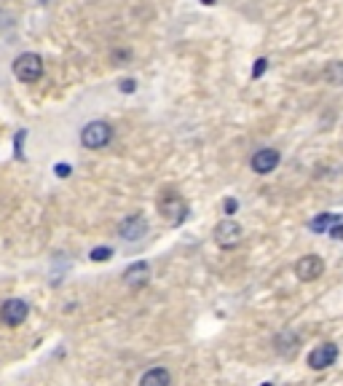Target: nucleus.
I'll return each instance as SVG.
<instances>
[{
    "mask_svg": "<svg viewBox=\"0 0 343 386\" xmlns=\"http://www.w3.org/2000/svg\"><path fill=\"white\" fill-rule=\"evenodd\" d=\"M14 76L19 78L22 83H35L43 76V59L33 51H24L14 59Z\"/></svg>",
    "mask_w": 343,
    "mask_h": 386,
    "instance_id": "1",
    "label": "nucleus"
},
{
    "mask_svg": "<svg viewBox=\"0 0 343 386\" xmlns=\"http://www.w3.org/2000/svg\"><path fill=\"white\" fill-rule=\"evenodd\" d=\"M113 140V126L108 121H89L81 129V143L89 151H100Z\"/></svg>",
    "mask_w": 343,
    "mask_h": 386,
    "instance_id": "2",
    "label": "nucleus"
},
{
    "mask_svg": "<svg viewBox=\"0 0 343 386\" xmlns=\"http://www.w3.org/2000/svg\"><path fill=\"white\" fill-rule=\"evenodd\" d=\"M212 236H215V244L222 247V250H236L244 239V228L233 218H225V220H220L215 225Z\"/></svg>",
    "mask_w": 343,
    "mask_h": 386,
    "instance_id": "3",
    "label": "nucleus"
},
{
    "mask_svg": "<svg viewBox=\"0 0 343 386\" xmlns=\"http://www.w3.org/2000/svg\"><path fill=\"white\" fill-rule=\"evenodd\" d=\"M158 212L164 215L169 225H180V223L185 220V215H188V204L183 201V196H180V193H175V191H166L164 196L158 199Z\"/></svg>",
    "mask_w": 343,
    "mask_h": 386,
    "instance_id": "4",
    "label": "nucleus"
},
{
    "mask_svg": "<svg viewBox=\"0 0 343 386\" xmlns=\"http://www.w3.org/2000/svg\"><path fill=\"white\" fill-rule=\"evenodd\" d=\"M30 314V303L22 298H9L3 306H0V322L6 327H19Z\"/></svg>",
    "mask_w": 343,
    "mask_h": 386,
    "instance_id": "5",
    "label": "nucleus"
},
{
    "mask_svg": "<svg viewBox=\"0 0 343 386\" xmlns=\"http://www.w3.org/2000/svg\"><path fill=\"white\" fill-rule=\"evenodd\" d=\"M322 274H324V260H322L319 255H303V258H298L295 276H298L300 282H317Z\"/></svg>",
    "mask_w": 343,
    "mask_h": 386,
    "instance_id": "6",
    "label": "nucleus"
},
{
    "mask_svg": "<svg viewBox=\"0 0 343 386\" xmlns=\"http://www.w3.org/2000/svg\"><path fill=\"white\" fill-rule=\"evenodd\" d=\"M282 161V156H279L277 148H260V151H255L252 158H250V166H252L255 175H268V172H274Z\"/></svg>",
    "mask_w": 343,
    "mask_h": 386,
    "instance_id": "7",
    "label": "nucleus"
},
{
    "mask_svg": "<svg viewBox=\"0 0 343 386\" xmlns=\"http://www.w3.org/2000/svg\"><path fill=\"white\" fill-rule=\"evenodd\" d=\"M338 360V346L335 343H319L317 349H311L309 354V367L311 370H327L330 365H335Z\"/></svg>",
    "mask_w": 343,
    "mask_h": 386,
    "instance_id": "8",
    "label": "nucleus"
},
{
    "mask_svg": "<svg viewBox=\"0 0 343 386\" xmlns=\"http://www.w3.org/2000/svg\"><path fill=\"white\" fill-rule=\"evenodd\" d=\"M118 233H121V239H126V242H140L145 233H148V220H145L143 215H129V218H123L118 223Z\"/></svg>",
    "mask_w": 343,
    "mask_h": 386,
    "instance_id": "9",
    "label": "nucleus"
},
{
    "mask_svg": "<svg viewBox=\"0 0 343 386\" xmlns=\"http://www.w3.org/2000/svg\"><path fill=\"white\" fill-rule=\"evenodd\" d=\"M148 279H150V265L145 263V260H137V263H132L123 271V282L129 287H145Z\"/></svg>",
    "mask_w": 343,
    "mask_h": 386,
    "instance_id": "10",
    "label": "nucleus"
},
{
    "mask_svg": "<svg viewBox=\"0 0 343 386\" xmlns=\"http://www.w3.org/2000/svg\"><path fill=\"white\" fill-rule=\"evenodd\" d=\"M140 386H172V373L166 367H150L140 378Z\"/></svg>",
    "mask_w": 343,
    "mask_h": 386,
    "instance_id": "11",
    "label": "nucleus"
},
{
    "mask_svg": "<svg viewBox=\"0 0 343 386\" xmlns=\"http://www.w3.org/2000/svg\"><path fill=\"white\" fill-rule=\"evenodd\" d=\"M343 215H335V212H322V215H317L314 220L309 223V228L314 233H330V228L335 225V223H341Z\"/></svg>",
    "mask_w": 343,
    "mask_h": 386,
    "instance_id": "12",
    "label": "nucleus"
},
{
    "mask_svg": "<svg viewBox=\"0 0 343 386\" xmlns=\"http://www.w3.org/2000/svg\"><path fill=\"white\" fill-rule=\"evenodd\" d=\"M324 78L332 81V83H343V62H335V65L327 67V70H324Z\"/></svg>",
    "mask_w": 343,
    "mask_h": 386,
    "instance_id": "13",
    "label": "nucleus"
},
{
    "mask_svg": "<svg viewBox=\"0 0 343 386\" xmlns=\"http://www.w3.org/2000/svg\"><path fill=\"white\" fill-rule=\"evenodd\" d=\"M111 255H113L111 247H97V250H91V260H94V263H97V260L105 263V260H111Z\"/></svg>",
    "mask_w": 343,
    "mask_h": 386,
    "instance_id": "14",
    "label": "nucleus"
},
{
    "mask_svg": "<svg viewBox=\"0 0 343 386\" xmlns=\"http://www.w3.org/2000/svg\"><path fill=\"white\" fill-rule=\"evenodd\" d=\"M266 67H268V59H257V62H255V70H252V78L263 76V73H266Z\"/></svg>",
    "mask_w": 343,
    "mask_h": 386,
    "instance_id": "15",
    "label": "nucleus"
},
{
    "mask_svg": "<svg viewBox=\"0 0 343 386\" xmlns=\"http://www.w3.org/2000/svg\"><path fill=\"white\" fill-rule=\"evenodd\" d=\"M330 236H332V239H338V242H343V220L332 225V228H330Z\"/></svg>",
    "mask_w": 343,
    "mask_h": 386,
    "instance_id": "16",
    "label": "nucleus"
},
{
    "mask_svg": "<svg viewBox=\"0 0 343 386\" xmlns=\"http://www.w3.org/2000/svg\"><path fill=\"white\" fill-rule=\"evenodd\" d=\"M134 86H137V83H134L132 78H123V81H121V91H123V94H132Z\"/></svg>",
    "mask_w": 343,
    "mask_h": 386,
    "instance_id": "17",
    "label": "nucleus"
},
{
    "mask_svg": "<svg viewBox=\"0 0 343 386\" xmlns=\"http://www.w3.org/2000/svg\"><path fill=\"white\" fill-rule=\"evenodd\" d=\"M236 207H239V204H236V199H225V215H233V212H236Z\"/></svg>",
    "mask_w": 343,
    "mask_h": 386,
    "instance_id": "18",
    "label": "nucleus"
},
{
    "mask_svg": "<svg viewBox=\"0 0 343 386\" xmlns=\"http://www.w3.org/2000/svg\"><path fill=\"white\" fill-rule=\"evenodd\" d=\"M56 175H59V177H67V175H70V166H67V164H59V166H56Z\"/></svg>",
    "mask_w": 343,
    "mask_h": 386,
    "instance_id": "19",
    "label": "nucleus"
},
{
    "mask_svg": "<svg viewBox=\"0 0 343 386\" xmlns=\"http://www.w3.org/2000/svg\"><path fill=\"white\" fill-rule=\"evenodd\" d=\"M201 3H207V6H212V3H215V0H201Z\"/></svg>",
    "mask_w": 343,
    "mask_h": 386,
    "instance_id": "20",
    "label": "nucleus"
},
{
    "mask_svg": "<svg viewBox=\"0 0 343 386\" xmlns=\"http://www.w3.org/2000/svg\"><path fill=\"white\" fill-rule=\"evenodd\" d=\"M263 386H271V384H263Z\"/></svg>",
    "mask_w": 343,
    "mask_h": 386,
    "instance_id": "21",
    "label": "nucleus"
}]
</instances>
